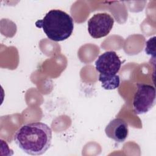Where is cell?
I'll list each match as a JSON object with an SVG mask.
<instances>
[{
    "mask_svg": "<svg viewBox=\"0 0 156 156\" xmlns=\"http://www.w3.org/2000/svg\"><path fill=\"white\" fill-rule=\"evenodd\" d=\"M35 25L38 28H42L47 37L54 41L66 40L74 29L72 17L58 9L49 10L42 20H37Z\"/></svg>",
    "mask_w": 156,
    "mask_h": 156,
    "instance_id": "7a4b0ae2",
    "label": "cell"
},
{
    "mask_svg": "<svg viewBox=\"0 0 156 156\" xmlns=\"http://www.w3.org/2000/svg\"><path fill=\"white\" fill-rule=\"evenodd\" d=\"M155 37H153L149 38L146 43L145 52L148 55H152L155 58Z\"/></svg>",
    "mask_w": 156,
    "mask_h": 156,
    "instance_id": "ba28073f",
    "label": "cell"
},
{
    "mask_svg": "<svg viewBox=\"0 0 156 156\" xmlns=\"http://www.w3.org/2000/svg\"><path fill=\"white\" fill-rule=\"evenodd\" d=\"M122 62L117 54L113 51L104 52L95 62L96 69L100 76H113L119 72Z\"/></svg>",
    "mask_w": 156,
    "mask_h": 156,
    "instance_id": "5b68a950",
    "label": "cell"
},
{
    "mask_svg": "<svg viewBox=\"0 0 156 156\" xmlns=\"http://www.w3.org/2000/svg\"><path fill=\"white\" fill-rule=\"evenodd\" d=\"M99 81L101 82L102 88L107 90H115L120 85V78L118 74L108 77L99 75Z\"/></svg>",
    "mask_w": 156,
    "mask_h": 156,
    "instance_id": "52a82bcc",
    "label": "cell"
},
{
    "mask_svg": "<svg viewBox=\"0 0 156 156\" xmlns=\"http://www.w3.org/2000/svg\"><path fill=\"white\" fill-rule=\"evenodd\" d=\"M114 19L107 13L94 14L88 21V31L94 38H100L107 35L113 26Z\"/></svg>",
    "mask_w": 156,
    "mask_h": 156,
    "instance_id": "277c9868",
    "label": "cell"
},
{
    "mask_svg": "<svg viewBox=\"0 0 156 156\" xmlns=\"http://www.w3.org/2000/svg\"><path fill=\"white\" fill-rule=\"evenodd\" d=\"M133 100L135 113L141 115L148 112L155 104V88L149 84L138 83Z\"/></svg>",
    "mask_w": 156,
    "mask_h": 156,
    "instance_id": "3957f363",
    "label": "cell"
},
{
    "mask_svg": "<svg viewBox=\"0 0 156 156\" xmlns=\"http://www.w3.org/2000/svg\"><path fill=\"white\" fill-rule=\"evenodd\" d=\"M107 136L118 143H123L129 134L128 124L121 118L111 120L105 129Z\"/></svg>",
    "mask_w": 156,
    "mask_h": 156,
    "instance_id": "8992f818",
    "label": "cell"
},
{
    "mask_svg": "<svg viewBox=\"0 0 156 156\" xmlns=\"http://www.w3.org/2000/svg\"><path fill=\"white\" fill-rule=\"evenodd\" d=\"M52 130L45 123L34 122L21 126L15 133L13 140L25 153L31 155H40L50 147L52 142Z\"/></svg>",
    "mask_w": 156,
    "mask_h": 156,
    "instance_id": "6da1fadb",
    "label": "cell"
}]
</instances>
